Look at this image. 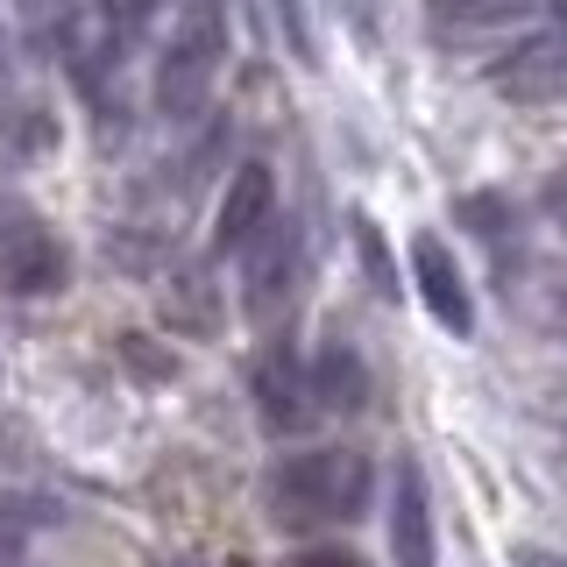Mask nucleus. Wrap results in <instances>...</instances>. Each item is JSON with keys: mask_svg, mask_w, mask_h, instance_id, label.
<instances>
[{"mask_svg": "<svg viewBox=\"0 0 567 567\" xmlns=\"http://www.w3.org/2000/svg\"><path fill=\"white\" fill-rule=\"evenodd\" d=\"M511 567H560V554H546V546H518Z\"/></svg>", "mask_w": 567, "mask_h": 567, "instance_id": "obj_17", "label": "nucleus"}, {"mask_svg": "<svg viewBox=\"0 0 567 567\" xmlns=\"http://www.w3.org/2000/svg\"><path fill=\"white\" fill-rule=\"evenodd\" d=\"M461 220H468L475 235H489V241H496L511 220H518V213H511V199H496V192H475V199H461Z\"/></svg>", "mask_w": 567, "mask_h": 567, "instance_id": "obj_14", "label": "nucleus"}, {"mask_svg": "<svg viewBox=\"0 0 567 567\" xmlns=\"http://www.w3.org/2000/svg\"><path fill=\"white\" fill-rule=\"evenodd\" d=\"M489 85L518 106H554L560 100V29H539L525 43H511L504 64H489Z\"/></svg>", "mask_w": 567, "mask_h": 567, "instance_id": "obj_8", "label": "nucleus"}, {"mask_svg": "<svg viewBox=\"0 0 567 567\" xmlns=\"http://www.w3.org/2000/svg\"><path fill=\"white\" fill-rule=\"evenodd\" d=\"M71 284V248L58 227L29 206H0V291L14 298H58Z\"/></svg>", "mask_w": 567, "mask_h": 567, "instance_id": "obj_3", "label": "nucleus"}, {"mask_svg": "<svg viewBox=\"0 0 567 567\" xmlns=\"http://www.w3.org/2000/svg\"><path fill=\"white\" fill-rule=\"evenodd\" d=\"M270 220H277V177L262 156H248V164H235V177L220 185V206H213V256H241Z\"/></svg>", "mask_w": 567, "mask_h": 567, "instance_id": "obj_5", "label": "nucleus"}, {"mask_svg": "<svg viewBox=\"0 0 567 567\" xmlns=\"http://www.w3.org/2000/svg\"><path fill=\"white\" fill-rule=\"evenodd\" d=\"M390 560L398 567H433V489H425L419 454H398V475H390Z\"/></svg>", "mask_w": 567, "mask_h": 567, "instance_id": "obj_7", "label": "nucleus"}, {"mask_svg": "<svg viewBox=\"0 0 567 567\" xmlns=\"http://www.w3.org/2000/svg\"><path fill=\"white\" fill-rule=\"evenodd\" d=\"M256 419H262V433H277V440L306 433V425L319 419L306 362H298L291 341H270V348L256 354Z\"/></svg>", "mask_w": 567, "mask_h": 567, "instance_id": "obj_4", "label": "nucleus"}, {"mask_svg": "<svg viewBox=\"0 0 567 567\" xmlns=\"http://www.w3.org/2000/svg\"><path fill=\"white\" fill-rule=\"evenodd\" d=\"M348 227H354V256H362L369 284H377V298H398L404 284H398V262H390V248H383V227L369 220V213H348Z\"/></svg>", "mask_w": 567, "mask_h": 567, "instance_id": "obj_13", "label": "nucleus"}, {"mask_svg": "<svg viewBox=\"0 0 567 567\" xmlns=\"http://www.w3.org/2000/svg\"><path fill=\"white\" fill-rule=\"evenodd\" d=\"M306 567H369V560H362V554H348V546H312Z\"/></svg>", "mask_w": 567, "mask_h": 567, "instance_id": "obj_16", "label": "nucleus"}, {"mask_svg": "<svg viewBox=\"0 0 567 567\" xmlns=\"http://www.w3.org/2000/svg\"><path fill=\"white\" fill-rule=\"evenodd\" d=\"M412 284H419V306L433 312L454 341H468L475 333V298H468V277H461L454 248L440 235H412Z\"/></svg>", "mask_w": 567, "mask_h": 567, "instance_id": "obj_6", "label": "nucleus"}, {"mask_svg": "<svg viewBox=\"0 0 567 567\" xmlns=\"http://www.w3.org/2000/svg\"><path fill=\"white\" fill-rule=\"evenodd\" d=\"M377 496V468L354 447H298L277 454L262 475V511L277 532H319V525H354Z\"/></svg>", "mask_w": 567, "mask_h": 567, "instance_id": "obj_1", "label": "nucleus"}, {"mask_svg": "<svg viewBox=\"0 0 567 567\" xmlns=\"http://www.w3.org/2000/svg\"><path fill=\"white\" fill-rule=\"evenodd\" d=\"M0 79H8V29H0Z\"/></svg>", "mask_w": 567, "mask_h": 567, "instance_id": "obj_18", "label": "nucleus"}, {"mask_svg": "<svg viewBox=\"0 0 567 567\" xmlns=\"http://www.w3.org/2000/svg\"><path fill=\"white\" fill-rule=\"evenodd\" d=\"M306 383H312V404H319V412H362V404H369V362L354 354V341H341V333L312 354Z\"/></svg>", "mask_w": 567, "mask_h": 567, "instance_id": "obj_10", "label": "nucleus"}, {"mask_svg": "<svg viewBox=\"0 0 567 567\" xmlns=\"http://www.w3.org/2000/svg\"><path fill=\"white\" fill-rule=\"evenodd\" d=\"M241 256H256L248 262V312L256 319H270L277 312V298H291V277H298V227L291 220H270L256 241L241 248Z\"/></svg>", "mask_w": 567, "mask_h": 567, "instance_id": "obj_9", "label": "nucleus"}, {"mask_svg": "<svg viewBox=\"0 0 567 567\" xmlns=\"http://www.w3.org/2000/svg\"><path fill=\"white\" fill-rule=\"evenodd\" d=\"M546 0H425V14H433L440 29H504V22H525V14H539Z\"/></svg>", "mask_w": 567, "mask_h": 567, "instance_id": "obj_11", "label": "nucleus"}, {"mask_svg": "<svg viewBox=\"0 0 567 567\" xmlns=\"http://www.w3.org/2000/svg\"><path fill=\"white\" fill-rule=\"evenodd\" d=\"M277 22H284V35H291V58L312 64V14H306V0H277Z\"/></svg>", "mask_w": 567, "mask_h": 567, "instance_id": "obj_15", "label": "nucleus"}, {"mask_svg": "<svg viewBox=\"0 0 567 567\" xmlns=\"http://www.w3.org/2000/svg\"><path fill=\"white\" fill-rule=\"evenodd\" d=\"M50 525H58V511H50L43 496H22V489L0 496V554H22L35 532H50Z\"/></svg>", "mask_w": 567, "mask_h": 567, "instance_id": "obj_12", "label": "nucleus"}, {"mask_svg": "<svg viewBox=\"0 0 567 567\" xmlns=\"http://www.w3.org/2000/svg\"><path fill=\"white\" fill-rule=\"evenodd\" d=\"M220 71H227V8L220 0H185L171 35H164V50H156V79H150L156 121L185 128V121L213 100Z\"/></svg>", "mask_w": 567, "mask_h": 567, "instance_id": "obj_2", "label": "nucleus"}]
</instances>
